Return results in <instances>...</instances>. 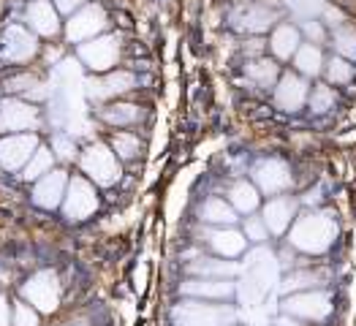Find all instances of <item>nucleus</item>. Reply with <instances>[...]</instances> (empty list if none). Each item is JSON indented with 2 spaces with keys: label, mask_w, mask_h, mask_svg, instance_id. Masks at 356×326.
Wrapping results in <instances>:
<instances>
[{
  "label": "nucleus",
  "mask_w": 356,
  "mask_h": 326,
  "mask_svg": "<svg viewBox=\"0 0 356 326\" xmlns=\"http://www.w3.org/2000/svg\"><path fill=\"white\" fill-rule=\"evenodd\" d=\"M334 234H337V226H334L332 215H327V212H307V215L294 220L289 242L302 253H324V250L332 247Z\"/></svg>",
  "instance_id": "f257e3e1"
},
{
  "label": "nucleus",
  "mask_w": 356,
  "mask_h": 326,
  "mask_svg": "<svg viewBox=\"0 0 356 326\" xmlns=\"http://www.w3.org/2000/svg\"><path fill=\"white\" fill-rule=\"evenodd\" d=\"M172 318L177 326H232L237 321V313L226 304H204V299H188L175 307Z\"/></svg>",
  "instance_id": "f03ea898"
},
{
  "label": "nucleus",
  "mask_w": 356,
  "mask_h": 326,
  "mask_svg": "<svg viewBox=\"0 0 356 326\" xmlns=\"http://www.w3.org/2000/svg\"><path fill=\"white\" fill-rule=\"evenodd\" d=\"M79 166L90 179H95L98 185L109 188L120 179V163H118V152L106 145H90L82 158H79Z\"/></svg>",
  "instance_id": "7ed1b4c3"
},
{
  "label": "nucleus",
  "mask_w": 356,
  "mask_h": 326,
  "mask_svg": "<svg viewBox=\"0 0 356 326\" xmlns=\"http://www.w3.org/2000/svg\"><path fill=\"white\" fill-rule=\"evenodd\" d=\"M277 19H280V14L269 6L267 0H248L239 8H234V14H232V25L242 33H253V35L275 28Z\"/></svg>",
  "instance_id": "20e7f679"
},
{
  "label": "nucleus",
  "mask_w": 356,
  "mask_h": 326,
  "mask_svg": "<svg viewBox=\"0 0 356 326\" xmlns=\"http://www.w3.org/2000/svg\"><path fill=\"white\" fill-rule=\"evenodd\" d=\"M283 313L299 318V321H324L329 313H332V302L324 291H297L283 302Z\"/></svg>",
  "instance_id": "39448f33"
},
{
  "label": "nucleus",
  "mask_w": 356,
  "mask_h": 326,
  "mask_svg": "<svg viewBox=\"0 0 356 326\" xmlns=\"http://www.w3.org/2000/svg\"><path fill=\"white\" fill-rule=\"evenodd\" d=\"M253 179H256V188L261 193H267V196H280V193H286L294 185L289 163H283L280 158H264V161H259L256 169H253Z\"/></svg>",
  "instance_id": "423d86ee"
},
{
  "label": "nucleus",
  "mask_w": 356,
  "mask_h": 326,
  "mask_svg": "<svg viewBox=\"0 0 356 326\" xmlns=\"http://www.w3.org/2000/svg\"><path fill=\"white\" fill-rule=\"evenodd\" d=\"M106 22H109L106 19V11L101 6H95V3H88V6H82L68 19L65 35H68V41H88V38H95L98 33H104Z\"/></svg>",
  "instance_id": "0eeeda50"
},
{
  "label": "nucleus",
  "mask_w": 356,
  "mask_h": 326,
  "mask_svg": "<svg viewBox=\"0 0 356 326\" xmlns=\"http://www.w3.org/2000/svg\"><path fill=\"white\" fill-rule=\"evenodd\" d=\"M22 294L41 313H52L60 302V283L58 277H55V272H38V275H33L28 283H25Z\"/></svg>",
  "instance_id": "6e6552de"
},
{
  "label": "nucleus",
  "mask_w": 356,
  "mask_h": 326,
  "mask_svg": "<svg viewBox=\"0 0 356 326\" xmlns=\"http://www.w3.org/2000/svg\"><path fill=\"white\" fill-rule=\"evenodd\" d=\"M38 149V139L35 133H17V136H6L0 142V166L8 172L25 169L33 152Z\"/></svg>",
  "instance_id": "1a4fd4ad"
},
{
  "label": "nucleus",
  "mask_w": 356,
  "mask_h": 326,
  "mask_svg": "<svg viewBox=\"0 0 356 326\" xmlns=\"http://www.w3.org/2000/svg\"><path fill=\"white\" fill-rule=\"evenodd\" d=\"M79 58L85 60V65L92 71H109L112 65H118L120 60V41L118 35H101L95 41H88L79 47Z\"/></svg>",
  "instance_id": "9d476101"
},
{
  "label": "nucleus",
  "mask_w": 356,
  "mask_h": 326,
  "mask_svg": "<svg viewBox=\"0 0 356 326\" xmlns=\"http://www.w3.org/2000/svg\"><path fill=\"white\" fill-rule=\"evenodd\" d=\"M310 98V88H307V79L302 74H283L275 85V104L277 109L283 112H299L305 106V101Z\"/></svg>",
  "instance_id": "9b49d317"
},
{
  "label": "nucleus",
  "mask_w": 356,
  "mask_h": 326,
  "mask_svg": "<svg viewBox=\"0 0 356 326\" xmlns=\"http://www.w3.org/2000/svg\"><path fill=\"white\" fill-rule=\"evenodd\" d=\"M63 209L71 220H82V218H90L95 209H98V199H95V190L85 177L71 179L68 185V193H65V202H63Z\"/></svg>",
  "instance_id": "f8f14e48"
},
{
  "label": "nucleus",
  "mask_w": 356,
  "mask_h": 326,
  "mask_svg": "<svg viewBox=\"0 0 356 326\" xmlns=\"http://www.w3.org/2000/svg\"><path fill=\"white\" fill-rule=\"evenodd\" d=\"M38 120V109L19 98H8L0 104V131H33Z\"/></svg>",
  "instance_id": "ddd939ff"
},
{
  "label": "nucleus",
  "mask_w": 356,
  "mask_h": 326,
  "mask_svg": "<svg viewBox=\"0 0 356 326\" xmlns=\"http://www.w3.org/2000/svg\"><path fill=\"white\" fill-rule=\"evenodd\" d=\"M204 237H207V245L220 259H237L248 250V242H250L245 237V231H237L234 226H215Z\"/></svg>",
  "instance_id": "4468645a"
},
{
  "label": "nucleus",
  "mask_w": 356,
  "mask_h": 326,
  "mask_svg": "<svg viewBox=\"0 0 356 326\" xmlns=\"http://www.w3.org/2000/svg\"><path fill=\"white\" fill-rule=\"evenodd\" d=\"M264 223L269 226V234H286L289 226L297 220V199L291 196H272L267 204H264Z\"/></svg>",
  "instance_id": "2eb2a0df"
},
{
  "label": "nucleus",
  "mask_w": 356,
  "mask_h": 326,
  "mask_svg": "<svg viewBox=\"0 0 356 326\" xmlns=\"http://www.w3.org/2000/svg\"><path fill=\"white\" fill-rule=\"evenodd\" d=\"M182 294L193 299H232L234 283L232 277H193L182 283Z\"/></svg>",
  "instance_id": "dca6fc26"
},
{
  "label": "nucleus",
  "mask_w": 356,
  "mask_h": 326,
  "mask_svg": "<svg viewBox=\"0 0 356 326\" xmlns=\"http://www.w3.org/2000/svg\"><path fill=\"white\" fill-rule=\"evenodd\" d=\"M134 88H136V76L131 71H112L104 79H90L88 95L95 101H104V98H118Z\"/></svg>",
  "instance_id": "f3484780"
},
{
  "label": "nucleus",
  "mask_w": 356,
  "mask_h": 326,
  "mask_svg": "<svg viewBox=\"0 0 356 326\" xmlns=\"http://www.w3.org/2000/svg\"><path fill=\"white\" fill-rule=\"evenodd\" d=\"M65 185H68V174L65 172H49L41 179H35L33 188V202L44 209H55L65 196Z\"/></svg>",
  "instance_id": "a211bd4d"
},
{
  "label": "nucleus",
  "mask_w": 356,
  "mask_h": 326,
  "mask_svg": "<svg viewBox=\"0 0 356 326\" xmlns=\"http://www.w3.org/2000/svg\"><path fill=\"white\" fill-rule=\"evenodd\" d=\"M302 30L291 22H280L272 28V35H269V49L277 60H291L299 52L302 47Z\"/></svg>",
  "instance_id": "6ab92c4d"
},
{
  "label": "nucleus",
  "mask_w": 356,
  "mask_h": 326,
  "mask_svg": "<svg viewBox=\"0 0 356 326\" xmlns=\"http://www.w3.org/2000/svg\"><path fill=\"white\" fill-rule=\"evenodd\" d=\"M28 25L38 35H58L60 33V22H58V8L55 3L49 0H33L28 6V14H25Z\"/></svg>",
  "instance_id": "aec40b11"
},
{
  "label": "nucleus",
  "mask_w": 356,
  "mask_h": 326,
  "mask_svg": "<svg viewBox=\"0 0 356 326\" xmlns=\"http://www.w3.org/2000/svg\"><path fill=\"white\" fill-rule=\"evenodd\" d=\"M3 55L8 60H14V63H25V60L35 55V38L19 25L8 28L6 35H3Z\"/></svg>",
  "instance_id": "412c9836"
},
{
  "label": "nucleus",
  "mask_w": 356,
  "mask_h": 326,
  "mask_svg": "<svg viewBox=\"0 0 356 326\" xmlns=\"http://www.w3.org/2000/svg\"><path fill=\"white\" fill-rule=\"evenodd\" d=\"M245 76L256 88H275L280 79V65L269 58H253L245 63Z\"/></svg>",
  "instance_id": "4be33fe9"
},
{
  "label": "nucleus",
  "mask_w": 356,
  "mask_h": 326,
  "mask_svg": "<svg viewBox=\"0 0 356 326\" xmlns=\"http://www.w3.org/2000/svg\"><path fill=\"white\" fill-rule=\"evenodd\" d=\"M229 202H232V207L242 212V215H253L259 204H261V196H259V188L253 185V182H248V179H239L234 182L232 188H229Z\"/></svg>",
  "instance_id": "5701e85b"
},
{
  "label": "nucleus",
  "mask_w": 356,
  "mask_h": 326,
  "mask_svg": "<svg viewBox=\"0 0 356 326\" xmlns=\"http://www.w3.org/2000/svg\"><path fill=\"white\" fill-rule=\"evenodd\" d=\"M294 65H297V71L302 76H318V74L324 71L327 60H324V52H321L318 44L305 41V44L299 47V52L294 55Z\"/></svg>",
  "instance_id": "b1692460"
},
{
  "label": "nucleus",
  "mask_w": 356,
  "mask_h": 326,
  "mask_svg": "<svg viewBox=\"0 0 356 326\" xmlns=\"http://www.w3.org/2000/svg\"><path fill=\"white\" fill-rule=\"evenodd\" d=\"M202 220L209 223V226H234L237 223V209L232 207V202H223L218 196L207 199L202 204Z\"/></svg>",
  "instance_id": "393cba45"
},
{
  "label": "nucleus",
  "mask_w": 356,
  "mask_h": 326,
  "mask_svg": "<svg viewBox=\"0 0 356 326\" xmlns=\"http://www.w3.org/2000/svg\"><path fill=\"white\" fill-rule=\"evenodd\" d=\"M191 272L196 277H234L239 267L234 261H223V259H196L191 264Z\"/></svg>",
  "instance_id": "a878e982"
},
{
  "label": "nucleus",
  "mask_w": 356,
  "mask_h": 326,
  "mask_svg": "<svg viewBox=\"0 0 356 326\" xmlns=\"http://www.w3.org/2000/svg\"><path fill=\"white\" fill-rule=\"evenodd\" d=\"M101 117H104V122H109V125L128 128V125H134V122L142 120V109L136 104H112V106H106L101 112Z\"/></svg>",
  "instance_id": "bb28decb"
},
{
  "label": "nucleus",
  "mask_w": 356,
  "mask_h": 326,
  "mask_svg": "<svg viewBox=\"0 0 356 326\" xmlns=\"http://www.w3.org/2000/svg\"><path fill=\"white\" fill-rule=\"evenodd\" d=\"M324 74H327L329 85H348L354 79L356 68L351 65V60L343 58V55H332L324 65Z\"/></svg>",
  "instance_id": "cd10ccee"
},
{
  "label": "nucleus",
  "mask_w": 356,
  "mask_h": 326,
  "mask_svg": "<svg viewBox=\"0 0 356 326\" xmlns=\"http://www.w3.org/2000/svg\"><path fill=\"white\" fill-rule=\"evenodd\" d=\"M52 161H55L52 149L38 147L35 152H33V158L28 161V166H25V174H22V177L30 179V182L41 179L44 174H49V169H52Z\"/></svg>",
  "instance_id": "c85d7f7f"
},
{
  "label": "nucleus",
  "mask_w": 356,
  "mask_h": 326,
  "mask_svg": "<svg viewBox=\"0 0 356 326\" xmlns=\"http://www.w3.org/2000/svg\"><path fill=\"white\" fill-rule=\"evenodd\" d=\"M112 149L118 152V158H122V161H134V158L142 152V142H139V136H136V133L122 131V133H115V139H112Z\"/></svg>",
  "instance_id": "c756f323"
},
{
  "label": "nucleus",
  "mask_w": 356,
  "mask_h": 326,
  "mask_svg": "<svg viewBox=\"0 0 356 326\" xmlns=\"http://www.w3.org/2000/svg\"><path fill=\"white\" fill-rule=\"evenodd\" d=\"M334 49H337V55H343V58L356 60V28L343 25V28L334 30Z\"/></svg>",
  "instance_id": "7c9ffc66"
},
{
  "label": "nucleus",
  "mask_w": 356,
  "mask_h": 326,
  "mask_svg": "<svg viewBox=\"0 0 356 326\" xmlns=\"http://www.w3.org/2000/svg\"><path fill=\"white\" fill-rule=\"evenodd\" d=\"M307 104H310V112H313V115H324V112H329V109L334 106V90L329 88V85L313 88Z\"/></svg>",
  "instance_id": "2f4dec72"
},
{
  "label": "nucleus",
  "mask_w": 356,
  "mask_h": 326,
  "mask_svg": "<svg viewBox=\"0 0 356 326\" xmlns=\"http://www.w3.org/2000/svg\"><path fill=\"white\" fill-rule=\"evenodd\" d=\"M318 286H321V277L318 275H313V272H294L291 277H286L283 291H299V288L310 291V288H318Z\"/></svg>",
  "instance_id": "473e14b6"
},
{
  "label": "nucleus",
  "mask_w": 356,
  "mask_h": 326,
  "mask_svg": "<svg viewBox=\"0 0 356 326\" xmlns=\"http://www.w3.org/2000/svg\"><path fill=\"white\" fill-rule=\"evenodd\" d=\"M245 237L250 242H267L269 226L264 223V218H248L245 220Z\"/></svg>",
  "instance_id": "72a5a7b5"
},
{
  "label": "nucleus",
  "mask_w": 356,
  "mask_h": 326,
  "mask_svg": "<svg viewBox=\"0 0 356 326\" xmlns=\"http://www.w3.org/2000/svg\"><path fill=\"white\" fill-rule=\"evenodd\" d=\"M52 145H55V152H58V158H63V161L74 158V139H71V136H65V133H58Z\"/></svg>",
  "instance_id": "f704fd0d"
},
{
  "label": "nucleus",
  "mask_w": 356,
  "mask_h": 326,
  "mask_svg": "<svg viewBox=\"0 0 356 326\" xmlns=\"http://www.w3.org/2000/svg\"><path fill=\"white\" fill-rule=\"evenodd\" d=\"M14 324L17 326H35L38 324V316L30 310L28 304H17V310H14Z\"/></svg>",
  "instance_id": "c9c22d12"
},
{
  "label": "nucleus",
  "mask_w": 356,
  "mask_h": 326,
  "mask_svg": "<svg viewBox=\"0 0 356 326\" xmlns=\"http://www.w3.org/2000/svg\"><path fill=\"white\" fill-rule=\"evenodd\" d=\"M305 35L313 41V44H324V38H327V28H324V22H305Z\"/></svg>",
  "instance_id": "e433bc0d"
},
{
  "label": "nucleus",
  "mask_w": 356,
  "mask_h": 326,
  "mask_svg": "<svg viewBox=\"0 0 356 326\" xmlns=\"http://www.w3.org/2000/svg\"><path fill=\"white\" fill-rule=\"evenodd\" d=\"M264 47H267V44H264L261 38H250V41H245V44H242V52L248 55V60H253V58H261Z\"/></svg>",
  "instance_id": "4c0bfd02"
},
{
  "label": "nucleus",
  "mask_w": 356,
  "mask_h": 326,
  "mask_svg": "<svg viewBox=\"0 0 356 326\" xmlns=\"http://www.w3.org/2000/svg\"><path fill=\"white\" fill-rule=\"evenodd\" d=\"M82 6H88V0H55V8L63 14H76Z\"/></svg>",
  "instance_id": "58836bf2"
},
{
  "label": "nucleus",
  "mask_w": 356,
  "mask_h": 326,
  "mask_svg": "<svg viewBox=\"0 0 356 326\" xmlns=\"http://www.w3.org/2000/svg\"><path fill=\"white\" fill-rule=\"evenodd\" d=\"M0 326H8V307H6L3 294H0Z\"/></svg>",
  "instance_id": "ea45409f"
},
{
  "label": "nucleus",
  "mask_w": 356,
  "mask_h": 326,
  "mask_svg": "<svg viewBox=\"0 0 356 326\" xmlns=\"http://www.w3.org/2000/svg\"><path fill=\"white\" fill-rule=\"evenodd\" d=\"M71 326H85V324H71Z\"/></svg>",
  "instance_id": "a19ab883"
}]
</instances>
